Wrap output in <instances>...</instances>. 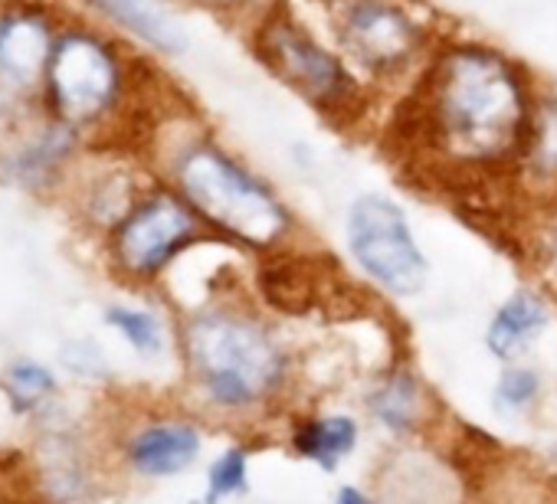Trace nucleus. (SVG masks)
I'll return each mask as SVG.
<instances>
[{"instance_id": "1", "label": "nucleus", "mask_w": 557, "mask_h": 504, "mask_svg": "<svg viewBox=\"0 0 557 504\" xmlns=\"http://www.w3.org/2000/svg\"><path fill=\"white\" fill-rule=\"evenodd\" d=\"M541 83L492 40L446 34L410 86L407 135L433 164L472 171L518 167Z\"/></svg>"}, {"instance_id": "2", "label": "nucleus", "mask_w": 557, "mask_h": 504, "mask_svg": "<svg viewBox=\"0 0 557 504\" xmlns=\"http://www.w3.org/2000/svg\"><path fill=\"white\" fill-rule=\"evenodd\" d=\"M289 8L319 14L309 21L377 96L410 89L446 37V27L426 0H306Z\"/></svg>"}, {"instance_id": "3", "label": "nucleus", "mask_w": 557, "mask_h": 504, "mask_svg": "<svg viewBox=\"0 0 557 504\" xmlns=\"http://www.w3.org/2000/svg\"><path fill=\"white\" fill-rule=\"evenodd\" d=\"M171 180L203 226L256 252L278 249L296 229L293 210L272 184L216 138H187L174 154Z\"/></svg>"}, {"instance_id": "4", "label": "nucleus", "mask_w": 557, "mask_h": 504, "mask_svg": "<svg viewBox=\"0 0 557 504\" xmlns=\"http://www.w3.org/2000/svg\"><path fill=\"white\" fill-rule=\"evenodd\" d=\"M249 50L272 79L283 83L325 122L355 125L371 112L377 92L306 14L283 0L249 27Z\"/></svg>"}, {"instance_id": "5", "label": "nucleus", "mask_w": 557, "mask_h": 504, "mask_svg": "<svg viewBox=\"0 0 557 504\" xmlns=\"http://www.w3.org/2000/svg\"><path fill=\"white\" fill-rule=\"evenodd\" d=\"M184 351L207 396L230 410L262 403L286 377V354L265 325L236 308L197 312L184 328Z\"/></svg>"}, {"instance_id": "6", "label": "nucleus", "mask_w": 557, "mask_h": 504, "mask_svg": "<svg viewBox=\"0 0 557 504\" xmlns=\"http://www.w3.org/2000/svg\"><path fill=\"white\" fill-rule=\"evenodd\" d=\"M345 245L361 276L394 299H413L430 282V260L407 210L381 190L358 193L348 203Z\"/></svg>"}, {"instance_id": "7", "label": "nucleus", "mask_w": 557, "mask_h": 504, "mask_svg": "<svg viewBox=\"0 0 557 504\" xmlns=\"http://www.w3.org/2000/svg\"><path fill=\"white\" fill-rule=\"evenodd\" d=\"M47 86L60 122L83 128L119 109L128 92V70L112 40L76 30L57 40Z\"/></svg>"}, {"instance_id": "8", "label": "nucleus", "mask_w": 557, "mask_h": 504, "mask_svg": "<svg viewBox=\"0 0 557 504\" xmlns=\"http://www.w3.org/2000/svg\"><path fill=\"white\" fill-rule=\"evenodd\" d=\"M203 223L174 190L138 200L115 226V260L135 279L161 276L200 236Z\"/></svg>"}, {"instance_id": "9", "label": "nucleus", "mask_w": 557, "mask_h": 504, "mask_svg": "<svg viewBox=\"0 0 557 504\" xmlns=\"http://www.w3.org/2000/svg\"><path fill=\"white\" fill-rule=\"evenodd\" d=\"M53 34L40 11L14 8L0 14V83L8 89H30L50 70Z\"/></svg>"}, {"instance_id": "10", "label": "nucleus", "mask_w": 557, "mask_h": 504, "mask_svg": "<svg viewBox=\"0 0 557 504\" xmlns=\"http://www.w3.org/2000/svg\"><path fill=\"white\" fill-rule=\"evenodd\" d=\"M550 322L554 312L547 295H541L537 289H518L492 312L485 328V348L498 361H515L544 338Z\"/></svg>"}, {"instance_id": "11", "label": "nucleus", "mask_w": 557, "mask_h": 504, "mask_svg": "<svg viewBox=\"0 0 557 504\" xmlns=\"http://www.w3.org/2000/svg\"><path fill=\"white\" fill-rule=\"evenodd\" d=\"M89 4L138 43L151 47L161 56H184L190 50V34L184 21L164 0H89Z\"/></svg>"}, {"instance_id": "12", "label": "nucleus", "mask_w": 557, "mask_h": 504, "mask_svg": "<svg viewBox=\"0 0 557 504\" xmlns=\"http://www.w3.org/2000/svg\"><path fill=\"white\" fill-rule=\"evenodd\" d=\"M200 455V432L184 423H158L132 439L128 458L141 475H177Z\"/></svg>"}, {"instance_id": "13", "label": "nucleus", "mask_w": 557, "mask_h": 504, "mask_svg": "<svg viewBox=\"0 0 557 504\" xmlns=\"http://www.w3.org/2000/svg\"><path fill=\"white\" fill-rule=\"evenodd\" d=\"M528 180L557 187V89L541 83L518 167Z\"/></svg>"}, {"instance_id": "14", "label": "nucleus", "mask_w": 557, "mask_h": 504, "mask_svg": "<svg viewBox=\"0 0 557 504\" xmlns=\"http://www.w3.org/2000/svg\"><path fill=\"white\" fill-rule=\"evenodd\" d=\"M355 445H358V423L351 416H319L296 432V449L309 462L329 471H335L338 462L355 452Z\"/></svg>"}, {"instance_id": "15", "label": "nucleus", "mask_w": 557, "mask_h": 504, "mask_svg": "<svg viewBox=\"0 0 557 504\" xmlns=\"http://www.w3.org/2000/svg\"><path fill=\"white\" fill-rule=\"evenodd\" d=\"M374 416L391 429V432H407L420 419V387L407 374L387 377L371 396H368Z\"/></svg>"}, {"instance_id": "16", "label": "nucleus", "mask_w": 557, "mask_h": 504, "mask_svg": "<svg viewBox=\"0 0 557 504\" xmlns=\"http://www.w3.org/2000/svg\"><path fill=\"white\" fill-rule=\"evenodd\" d=\"M106 322L145 357L158 354L161 344H164V331H161V322L145 312V308H128V305H112L106 312Z\"/></svg>"}, {"instance_id": "17", "label": "nucleus", "mask_w": 557, "mask_h": 504, "mask_svg": "<svg viewBox=\"0 0 557 504\" xmlns=\"http://www.w3.org/2000/svg\"><path fill=\"white\" fill-rule=\"evenodd\" d=\"M249 488V458L243 449H226L207 471V494L230 497V494H246Z\"/></svg>"}, {"instance_id": "18", "label": "nucleus", "mask_w": 557, "mask_h": 504, "mask_svg": "<svg viewBox=\"0 0 557 504\" xmlns=\"http://www.w3.org/2000/svg\"><path fill=\"white\" fill-rule=\"evenodd\" d=\"M537 390H541V377L531 367H508V370H502V377L495 383V406L515 413V410L528 406L537 396Z\"/></svg>"}, {"instance_id": "19", "label": "nucleus", "mask_w": 557, "mask_h": 504, "mask_svg": "<svg viewBox=\"0 0 557 504\" xmlns=\"http://www.w3.org/2000/svg\"><path fill=\"white\" fill-rule=\"evenodd\" d=\"M8 380H11V393H14L17 406H34L53 393V374L44 370L40 364H17V367H11Z\"/></svg>"}, {"instance_id": "20", "label": "nucleus", "mask_w": 557, "mask_h": 504, "mask_svg": "<svg viewBox=\"0 0 557 504\" xmlns=\"http://www.w3.org/2000/svg\"><path fill=\"white\" fill-rule=\"evenodd\" d=\"M194 4L223 21H246L252 27L259 17H265L278 4V0H194Z\"/></svg>"}, {"instance_id": "21", "label": "nucleus", "mask_w": 557, "mask_h": 504, "mask_svg": "<svg viewBox=\"0 0 557 504\" xmlns=\"http://www.w3.org/2000/svg\"><path fill=\"white\" fill-rule=\"evenodd\" d=\"M335 504H371V501H368V494H361L358 488H351V484H345V488L338 491V497H335Z\"/></svg>"}, {"instance_id": "22", "label": "nucleus", "mask_w": 557, "mask_h": 504, "mask_svg": "<svg viewBox=\"0 0 557 504\" xmlns=\"http://www.w3.org/2000/svg\"><path fill=\"white\" fill-rule=\"evenodd\" d=\"M547 232H550V256L557 260V193H554V206H550V223H547Z\"/></svg>"}, {"instance_id": "23", "label": "nucleus", "mask_w": 557, "mask_h": 504, "mask_svg": "<svg viewBox=\"0 0 557 504\" xmlns=\"http://www.w3.org/2000/svg\"><path fill=\"white\" fill-rule=\"evenodd\" d=\"M190 504H220V501H216L213 494H203V497H194Z\"/></svg>"}]
</instances>
